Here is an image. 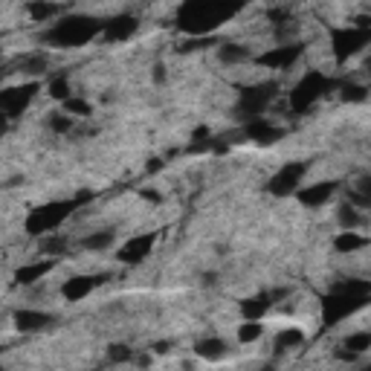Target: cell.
<instances>
[{"instance_id": "1", "label": "cell", "mask_w": 371, "mask_h": 371, "mask_svg": "<svg viewBox=\"0 0 371 371\" xmlns=\"http://www.w3.org/2000/svg\"><path fill=\"white\" fill-rule=\"evenodd\" d=\"M238 6V0H189L180 12V29L194 38L209 35L212 29L226 24V17L235 15Z\"/></svg>"}, {"instance_id": "2", "label": "cell", "mask_w": 371, "mask_h": 371, "mask_svg": "<svg viewBox=\"0 0 371 371\" xmlns=\"http://www.w3.org/2000/svg\"><path fill=\"white\" fill-rule=\"evenodd\" d=\"M102 21H93V17H85V15H73V17H64L58 21L47 35L44 41L55 44V47H85L93 35L102 32Z\"/></svg>"}, {"instance_id": "3", "label": "cell", "mask_w": 371, "mask_h": 371, "mask_svg": "<svg viewBox=\"0 0 371 371\" xmlns=\"http://www.w3.org/2000/svg\"><path fill=\"white\" fill-rule=\"evenodd\" d=\"M334 87V82L330 79H325L322 73H307L305 79L296 85V90H293V96H290V108L293 110H305V108H310L317 99H322V96Z\"/></svg>"}, {"instance_id": "4", "label": "cell", "mask_w": 371, "mask_h": 371, "mask_svg": "<svg viewBox=\"0 0 371 371\" xmlns=\"http://www.w3.org/2000/svg\"><path fill=\"white\" fill-rule=\"evenodd\" d=\"M276 85L272 82H264V85H256V87H249L241 93V99H238V113L244 116V119H256V116H261L270 102L276 99Z\"/></svg>"}, {"instance_id": "5", "label": "cell", "mask_w": 371, "mask_h": 371, "mask_svg": "<svg viewBox=\"0 0 371 371\" xmlns=\"http://www.w3.org/2000/svg\"><path fill=\"white\" fill-rule=\"evenodd\" d=\"M73 212V203H58V206H44V209H35V214L27 221L32 235H44V232H52L58 224H61L67 214Z\"/></svg>"}, {"instance_id": "6", "label": "cell", "mask_w": 371, "mask_h": 371, "mask_svg": "<svg viewBox=\"0 0 371 371\" xmlns=\"http://www.w3.org/2000/svg\"><path fill=\"white\" fill-rule=\"evenodd\" d=\"M154 244H157V235L154 232H143V235H133L125 241V247H119V252H116V259H119L122 264H140L151 256Z\"/></svg>"}, {"instance_id": "7", "label": "cell", "mask_w": 371, "mask_h": 371, "mask_svg": "<svg viewBox=\"0 0 371 371\" xmlns=\"http://www.w3.org/2000/svg\"><path fill=\"white\" fill-rule=\"evenodd\" d=\"M38 93V85L32 82V85H21V87H9V90H3L0 93V110H3L9 119H15L17 113H21L29 102H32V96Z\"/></svg>"}, {"instance_id": "8", "label": "cell", "mask_w": 371, "mask_h": 371, "mask_svg": "<svg viewBox=\"0 0 371 371\" xmlns=\"http://www.w3.org/2000/svg\"><path fill=\"white\" fill-rule=\"evenodd\" d=\"M305 166L302 163H290L284 168H279V174L270 180V191L279 194V198H284V194H293L299 186H302V177H305Z\"/></svg>"}, {"instance_id": "9", "label": "cell", "mask_w": 371, "mask_h": 371, "mask_svg": "<svg viewBox=\"0 0 371 371\" xmlns=\"http://www.w3.org/2000/svg\"><path fill=\"white\" fill-rule=\"evenodd\" d=\"M302 55V47H296V44H287V47H272L270 52H264V55H259L256 61L261 64V67H270V70H287L296 58Z\"/></svg>"}, {"instance_id": "10", "label": "cell", "mask_w": 371, "mask_h": 371, "mask_svg": "<svg viewBox=\"0 0 371 371\" xmlns=\"http://www.w3.org/2000/svg\"><path fill=\"white\" fill-rule=\"evenodd\" d=\"M105 279H108V276H75V279L64 282L61 296H64L67 302H82V299L90 296V293L99 287V284H105Z\"/></svg>"}, {"instance_id": "11", "label": "cell", "mask_w": 371, "mask_h": 371, "mask_svg": "<svg viewBox=\"0 0 371 371\" xmlns=\"http://www.w3.org/2000/svg\"><path fill=\"white\" fill-rule=\"evenodd\" d=\"M299 201L307 206V209H319L325 206L330 198L337 194V183L334 180H325V183H314V186H305V189H296Z\"/></svg>"}, {"instance_id": "12", "label": "cell", "mask_w": 371, "mask_h": 371, "mask_svg": "<svg viewBox=\"0 0 371 371\" xmlns=\"http://www.w3.org/2000/svg\"><path fill=\"white\" fill-rule=\"evenodd\" d=\"M52 322H55V317H52V314H44V310H29V307H24V310H17V314H15V328L24 330V334L44 330V328H50Z\"/></svg>"}, {"instance_id": "13", "label": "cell", "mask_w": 371, "mask_h": 371, "mask_svg": "<svg viewBox=\"0 0 371 371\" xmlns=\"http://www.w3.org/2000/svg\"><path fill=\"white\" fill-rule=\"evenodd\" d=\"M136 17L131 15H119V17H110V21L102 27V35L108 38V41H128V38L136 32Z\"/></svg>"}, {"instance_id": "14", "label": "cell", "mask_w": 371, "mask_h": 371, "mask_svg": "<svg viewBox=\"0 0 371 371\" xmlns=\"http://www.w3.org/2000/svg\"><path fill=\"white\" fill-rule=\"evenodd\" d=\"M194 354H198L201 360H209V363H221V360L229 354V348H226V342H224V340L209 337V340L194 342Z\"/></svg>"}, {"instance_id": "15", "label": "cell", "mask_w": 371, "mask_h": 371, "mask_svg": "<svg viewBox=\"0 0 371 371\" xmlns=\"http://www.w3.org/2000/svg\"><path fill=\"white\" fill-rule=\"evenodd\" d=\"M272 307L276 305H272L270 293H259V296H249L247 302H241V314H244V319H264Z\"/></svg>"}, {"instance_id": "16", "label": "cell", "mask_w": 371, "mask_h": 371, "mask_svg": "<svg viewBox=\"0 0 371 371\" xmlns=\"http://www.w3.org/2000/svg\"><path fill=\"white\" fill-rule=\"evenodd\" d=\"M247 136L256 143H276L282 136V131L272 128L267 119H261V116H256V119H249V125H247Z\"/></svg>"}, {"instance_id": "17", "label": "cell", "mask_w": 371, "mask_h": 371, "mask_svg": "<svg viewBox=\"0 0 371 371\" xmlns=\"http://www.w3.org/2000/svg\"><path fill=\"white\" fill-rule=\"evenodd\" d=\"M365 244H368V238L360 235L357 229H342V232H337V238H334V247H337V252H342V256H351V252L363 249Z\"/></svg>"}, {"instance_id": "18", "label": "cell", "mask_w": 371, "mask_h": 371, "mask_svg": "<svg viewBox=\"0 0 371 371\" xmlns=\"http://www.w3.org/2000/svg\"><path fill=\"white\" fill-rule=\"evenodd\" d=\"M337 224H340V229H363L365 226V214L354 203H342L337 209Z\"/></svg>"}, {"instance_id": "19", "label": "cell", "mask_w": 371, "mask_h": 371, "mask_svg": "<svg viewBox=\"0 0 371 371\" xmlns=\"http://www.w3.org/2000/svg\"><path fill=\"white\" fill-rule=\"evenodd\" d=\"M27 12H29L32 21L47 24V21H52V17L61 15V12H64V6H58V3H47V0H29V3H27Z\"/></svg>"}, {"instance_id": "20", "label": "cell", "mask_w": 371, "mask_h": 371, "mask_svg": "<svg viewBox=\"0 0 371 371\" xmlns=\"http://www.w3.org/2000/svg\"><path fill=\"white\" fill-rule=\"evenodd\" d=\"M44 252V256H64V252L70 249V238L64 235V232H44V238H41V247H38Z\"/></svg>"}, {"instance_id": "21", "label": "cell", "mask_w": 371, "mask_h": 371, "mask_svg": "<svg viewBox=\"0 0 371 371\" xmlns=\"http://www.w3.org/2000/svg\"><path fill=\"white\" fill-rule=\"evenodd\" d=\"M307 342L302 328H282L276 334V351H296Z\"/></svg>"}, {"instance_id": "22", "label": "cell", "mask_w": 371, "mask_h": 371, "mask_svg": "<svg viewBox=\"0 0 371 371\" xmlns=\"http://www.w3.org/2000/svg\"><path fill=\"white\" fill-rule=\"evenodd\" d=\"M52 270V261H35V264H27L15 272L17 284H35L38 279H47V272Z\"/></svg>"}, {"instance_id": "23", "label": "cell", "mask_w": 371, "mask_h": 371, "mask_svg": "<svg viewBox=\"0 0 371 371\" xmlns=\"http://www.w3.org/2000/svg\"><path fill=\"white\" fill-rule=\"evenodd\" d=\"M218 58H221L224 64H244V61H249V58H252V52H249V47H244V44L226 41V44L218 47Z\"/></svg>"}, {"instance_id": "24", "label": "cell", "mask_w": 371, "mask_h": 371, "mask_svg": "<svg viewBox=\"0 0 371 371\" xmlns=\"http://www.w3.org/2000/svg\"><path fill=\"white\" fill-rule=\"evenodd\" d=\"M113 241H116V232L113 229H99V232H90V235H85L82 238V247L90 249V252H102V249L113 247Z\"/></svg>"}, {"instance_id": "25", "label": "cell", "mask_w": 371, "mask_h": 371, "mask_svg": "<svg viewBox=\"0 0 371 371\" xmlns=\"http://www.w3.org/2000/svg\"><path fill=\"white\" fill-rule=\"evenodd\" d=\"M264 337V325L261 319H247L244 325H238V342L241 345H252Z\"/></svg>"}, {"instance_id": "26", "label": "cell", "mask_w": 371, "mask_h": 371, "mask_svg": "<svg viewBox=\"0 0 371 371\" xmlns=\"http://www.w3.org/2000/svg\"><path fill=\"white\" fill-rule=\"evenodd\" d=\"M50 70V58L44 52H35V55H27L21 61V73H29V75H41Z\"/></svg>"}, {"instance_id": "27", "label": "cell", "mask_w": 371, "mask_h": 371, "mask_svg": "<svg viewBox=\"0 0 371 371\" xmlns=\"http://www.w3.org/2000/svg\"><path fill=\"white\" fill-rule=\"evenodd\" d=\"M47 93L52 96V99H58V102H64V99H70V79L67 75H52V79L47 82Z\"/></svg>"}, {"instance_id": "28", "label": "cell", "mask_w": 371, "mask_h": 371, "mask_svg": "<svg viewBox=\"0 0 371 371\" xmlns=\"http://www.w3.org/2000/svg\"><path fill=\"white\" fill-rule=\"evenodd\" d=\"M342 348L354 351V354H365V351L371 348V334H368V330H360V334H348L345 342H342Z\"/></svg>"}, {"instance_id": "29", "label": "cell", "mask_w": 371, "mask_h": 371, "mask_svg": "<svg viewBox=\"0 0 371 371\" xmlns=\"http://www.w3.org/2000/svg\"><path fill=\"white\" fill-rule=\"evenodd\" d=\"M73 125H75V116H70V113H52L50 116V131H55V133H70Z\"/></svg>"}, {"instance_id": "30", "label": "cell", "mask_w": 371, "mask_h": 371, "mask_svg": "<svg viewBox=\"0 0 371 371\" xmlns=\"http://www.w3.org/2000/svg\"><path fill=\"white\" fill-rule=\"evenodd\" d=\"M108 363H133V351L128 345H110L108 348Z\"/></svg>"}, {"instance_id": "31", "label": "cell", "mask_w": 371, "mask_h": 371, "mask_svg": "<svg viewBox=\"0 0 371 371\" xmlns=\"http://www.w3.org/2000/svg\"><path fill=\"white\" fill-rule=\"evenodd\" d=\"M64 110L70 116H90V102L79 99V96H70V99H64Z\"/></svg>"}, {"instance_id": "32", "label": "cell", "mask_w": 371, "mask_h": 371, "mask_svg": "<svg viewBox=\"0 0 371 371\" xmlns=\"http://www.w3.org/2000/svg\"><path fill=\"white\" fill-rule=\"evenodd\" d=\"M365 93H368L365 85H348V87L342 90V99H345V102H365Z\"/></svg>"}, {"instance_id": "33", "label": "cell", "mask_w": 371, "mask_h": 371, "mask_svg": "<svg viewBox=\"0 0 371 371\" xmlns=\"http://www.w3.org/2000/svg\"><path fill=\"white\" fill-rule=\"evenodd\" d=\"M140 198H145V201H151V203H160V201H163V194H160V191H154V189H143V191H140Z\"/></svg>"}, {"instance_id": "34", "label": "cell", "mask_w": 371, "mask_h": 371, "mask_svg": "<svg viewBox=\"0 0 371 371\" xmlns=\"http://www.w3.org/2000/svg\"><path fill=\"white\" fill-rule=\"evenodd\" d=\"M154 79H157V82H166V67H163V64L154 67Z\"/></svg>"}, {"instance_id": "35", "label": "cell", "mask_w": 371, "mask_h": 371, "mask_svg": "<svg viewBox=\"0 0 371 371\" xmlns=\"http://www.w3.org/2000/svg\"><path fill=\"white\" fill-rule=\"evenodd\" d=\"M6 128H9V116H6L3 110H0V136L6 133Z\"/></svg>"}]
</instances>
